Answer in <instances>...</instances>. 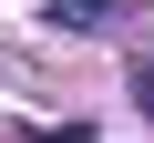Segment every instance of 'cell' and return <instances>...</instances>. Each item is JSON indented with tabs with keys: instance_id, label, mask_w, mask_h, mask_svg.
I'll return each mask as SVG.
<instances>
[{
	"instance_id": "cell-1",
	"label": "cell",
	"mask_w": 154,
	"mask_h": 143,
	"mask_svg": "<svg viewBox=\"0 0 154 143\" xmlns=\"http://www.w3.org/2000/svg\"><path fill=\"white\" fill-rule=\"evenodd\" d=\"M51 21H72V31H93V21H113V0H51Z\"/></svg>"
},
{
	"instance_id": "cell-2",
	"label": "cell",
	"mask_w": 154,
	"mask_h": 143,
	"mask_svg": "<svg viewBox=\"0 0 154 143\" xmlns=\"http://www.w3.org/2000/svg\"><path fill=\"white\" fill-rule=\"evenodd\" d=\"M134 102L154 112V51H134Z\"/></svg>"
}]
</instances>
